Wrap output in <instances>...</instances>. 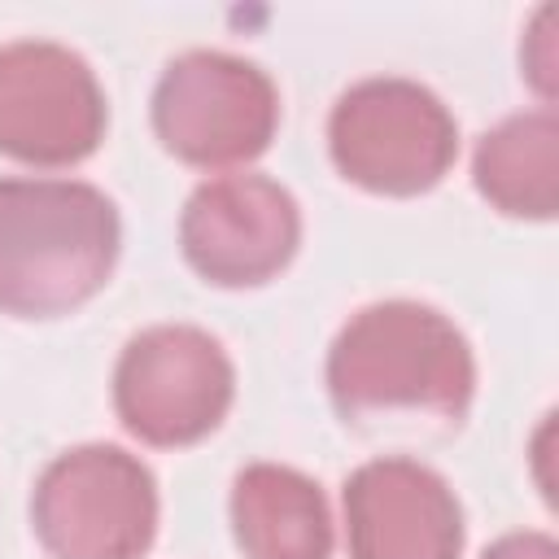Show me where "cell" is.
I'll list each match as a JSON object with an SVG mask.
<instances>
[{"label": "cell", "instance_id": "6da1fadb", "mask_svg": "<svg viewBox=\"0 0 559 559\" xmlns=\"http://www.w3.org/2000/svg\"><path fill=\"white\" fill-rule=\"evenodd\" d=\"M328 397L354 428H459L476 397L467 336L424 301H376L349 314L328 349Z\"/></svg>", "mask_w": 559, "mask_h": 559}, {"label": "cell", "instance_id": "7a4b0ae2", "mask_svg": "<svg viewBox=\"0 0 559 559\" xmlns=\"http://www.w3.org/2000/svg\"><path fill=\"white\" fill-rule=\"evenodd\" d=\"M114 201L79 179H0V314L57 319L92 301L118 262Z\"/></svg>", "mask_w": 559, "mask_h": 559}, {"label": "cell", "instance_id": "3957f363", "mask_svg": "<svg viewBox=\"0 0 559 559\" xmlns=\"http://www.w3.org/2000/svg\"><path fill=\"white\" fill-rule=\"evenodd\" d=\"M328 153L349 183L376 197H419L450 175L459 122L432 87L380 74L336 96Z\"/></svg>", "mask_w": 559, "mask_h": 559}, {"label": "cell", "instance_id": "277c9868", "mask_svg": "<svg viewBox=\"0 0 559 559\" xmlns=\"http://www.w3.org/2000/svg\"><path fill=\"white\" fill-rule=\"evenodd\" d=\"M31 524L52 559H144L157 537V480L122 445H74L39 472Z\"/></svg>", "mask_w": 559, "mask_h": 559}, {"label": "cell", "instance_id": "5b68a950", "mask_svg": "<svg viewBox=\"0 0 559 559\" xmlns=\"http://www.w3.org/2000/svg\"><path fill=\"white\" fill-rule=\"evenodd\" d=\"M280 127L271 74L218 48L175 57L153 87V131L162 148L197 170H227L262 157Z\"/></svg>", "mask_w": 559, "mask_h": 559}, {"label": "cell", "instance_id": "8992f818", "mask_svg": "<svg viewBox=\"0 0 559 559\" xmlns=\"http://www.w3.org/2000/svg\"><path fill=\"white\" fill-rule=\"evenodd\" d=\"M236 367L227 349L192 323H157L127 341L114 367V411L122 428L157 450L205 441L231 411Z\"/></svg>", "mask_w": 559, "mask_h": 559}, {"label": "cell", "instance_id": "52a82bcc", "mask_svg": "<svg viewBox=\"0 0 559 559\" xmlns=\"http://www.w3.org/2000/svg\"><path fill=\"white\" fill-rule=\"evenodd\" d=\"M96 70L66 44L13 39L0 48V153L26 166H79L105 140Z\"/></svg>", "mask_w": 559, "mask_h": 559}, {"label": "cell", "instance_id": "ba28073f", "mask_svg": "<svg viewBox=\"0 0 559 559\" xmlns=\"http://www.w3.org/2000/svg\"><path fill=\"white\" fill-rule=\"evenodd\" d=\"M188 266L218 288H253L275 280L301 245V210L293 192L266 175L205 179L179 218Z\"/></svg>", "mask_w": 559, "mask_h": 559}, {"label": "cell", "instance_id": "9c48e42d", "mask_svg": "<svg viewBox=\"0 0 559 559\" xmlns=\"http://www.w3.org/2000/svg\"><path fill=\"white\" fill-rule=\"evenodd\" d=\"M349 559H459L463 507L441 472L419 459L384 454L345 480Z\"/></svg>", "mask_w": 559, "mask_h": 559}, {"label": "cell", "instance_id": "30bf717a", "mask_svg": "<svg viewBox=\"0 0 559 559\" xmlns=\"http://www.w3.org/2000/svg\"><path fill=\"white\" fill-rule=\"evenodd\" d=\"M231 533L245 559H332L323 489L284 463H249L231 480Z\"/></svg>", "mask_w": 559, "mask_h": 559}, {"label": "cell", "instance_id": "8fae6325", "mask_svg": "<svg viewBox=\"0 0 559 559\" xmlns=\"http://www.w3.org/2000/svg\"><path fill=\"white\" fill-rule=\"evenodd\" d=\"M476 192L507 218L546 223L559 210V118L555 109H528L502 118L480 135L472 157Z\"/></svg>", "mask_w": 559, "mask_h": 559}, {"label": "cell", "instance_id": "7c38bea8", "mask_svg": "<svg viewBox=\"0 0 559 559\" xmlns=\"http://www.w3.org/2000/svg\"><path fill=\"white\" fill-rule=\"evenodd\" d=\"M520 61H524V74L533 79V87L542 92V100L555 96V9H537L528 35H524V48H520Z\"/></svg>", "mask_w": 559, "mask_h": 559}, {"label": "cell", "instance_id": "4fadbf2b", "mask_svg": "<svg viewBox=\"0 0 559 559\" xmlns=\"http://www.w3.org/2000/svg\"><path fill=\"white\" fill-rule=\"evenodd\" d=\"M480 559H559V546H555L550 533L524 528V533H507V537H498Z\"/></svg>", "mask_w": 559, "mask_h": 559}]
</instances>
